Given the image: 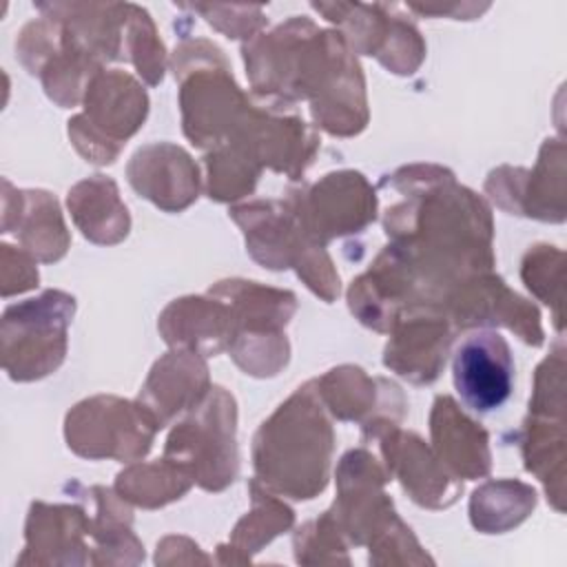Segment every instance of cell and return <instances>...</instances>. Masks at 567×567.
<instances>
[{
    "mask_svg": "<svg viewBox=\"0 0 567 567\" xmlns=\"http://www.w3.org/2000/svg\"><path fill=\"white\" fill-rule=\"evenodd\" d=\"M432 436L441 458H445L456 474L476 478L489 470L487 434L458 412L450 396H439L432 410Z\"/></svg>",
    "mask_w": 567,
    "mask_h": 567,
    "instance_id": "5b68a950",
    "label": "cell"
},
{
    "mask_svg": "<svg viewBox=\"0 0 567 567\" xmlns=\"http://www.w3.org/2000/svg\"><path fill=\"white\" fill-rule=\"evenodd\" d=\"M454 390L478 414L498 410L512 394L514 359L496 332H476L461 341L452 361Z\"/></svg>",
    "mask_w": 567,
    "mask_h": 567,
    "instance_id": "3957f363",
    "label": "cell"
},
{
    "mask_svg": "<svg viewBox=\"0 0 567 567\" xmlns=\"http://www.w3.org/2000/svg\"><path fill=\"white\" fill-rule=\"evenodd\" d=\"M73 317V297L47 290L38 299H29L20 306L7 308L2 317L4 341V368L11 379L29 381V368L33 357V341L42 372L55 370L66 348V323Z\"/></svg>",
    "mask_w": 567,
    "mask_h": 567,
    "instance_id": "7a4b0ae2",
    "label": "cell"
},
{
    "mask_svg": "<svg viewBox=\"0 0 567 567\" xmlns=\"http://www.w3.org/2000/svg\"><path fill=\"white\" fill-rule=\"evenodd\" d=\"M447 341L450 332L441 315H432V308L423 312L412 308L403 334H396L388 343L383 361L401 377L414 383H427L439 377V368L445 363Z\"/></svg>",
    "mask_w": 567,
    "mask_h": 567,
    "instance_id": "277c9868",
    "label": "cell"
},
{
    "mask_svg": "<svg viewBox=\"0 0 567 567\" xmlns=\"http://www.w3.org/2000/svg\"><path fill=\"white\" fill-rule=\"evenodd\" d=\"M312 383L299 388L286 405H281L255 439V467L270 487L292 498H312L326 487L310 463L299 454V443L330 430L321 410L312 401Z\"/></svg>",
    "mask_w": 567,
    "mask_h": 567,
    "instance_id": "6da1fadb",
    "label": "cell"
}]
</instances>
